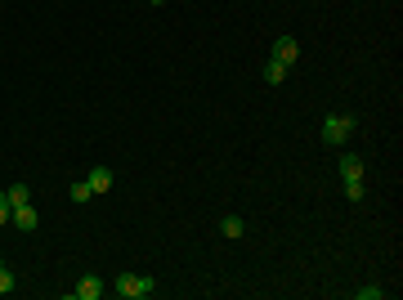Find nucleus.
<instances>
[{
    "instance_id": "423d86ee",
    "label": "nucleus",
    "mask_w": 403,
    "mask_h": 300,
    "mask_svg": "<svg viewBox=\"0 0 403 300\" xmlns=\"http://www.w3.org/2000/svg\"><path fill=\"white\" fill-rule=\"evenodd\" d=\"M9 220H14V229H23V233H36V220H41V215H36V207L27 202V207H14V215H9Z\"/></svg>"
},
{
    "instance_id": "20e7f679",
    "label": "nucleus",
    "mask_w": 403,
    "mask_h": 300,
    "mask_svg": "<svg viewBox=\"0 0 403 300\" xmlns=\"http://www.w3.org/2000/svg\"><path fill=\"white\" fill-rule=\"evenodd\" d=\"M269 58H278L283 67H291V63L300 58V41H296V36H278V41H274V54H269Z\"/></svg>"
},
{
    "instance_id": "6e6552de",
    "label": "nucleus",
    "mask_w": 403,
    "mask_h": 300,
    "mask_svg": "<svg viewBox=\"0 0 403 300\" xmlns=\"http://www.w3.org/2000/svg\"><path fill=\"white\" fill-rule=\"evenodd\" d=\"M219 233H224V237H242V233H247V220H242V215H224V220H219Z\"/></svg>"
},
{
    "instance_id": "f8f14e48",
    "label": "nucleus",
    "mask_w": 403,
    "mask_h": 300,
    "mask_svg": "<svg viewBox=\"0 0 403 300\" xmlns=\"http://www.w3.org/2000/svg\"><path fill=\"white\" fill-rule=\"evenodd\" d=\"M5 292H14V269L0 260V296H5Z\"/></svg>"
},
{
    "instance_id": "4468645a",
    "label": "nucleus",
    "mask_w": 403,
    "mask_h": 300,
    "mask_svg": "<svg viewBox=\"0 0 403 300\" xmlns=\"http://www.w3.org/2000/svg\"><path fill=\"white\" fill-rule=\"evenodd\" d=\"M9 215H14V207H9V193H5V188H0V224H5Z\"/></svg>"
},
{
    "instance_id": "f03ea898",
    "label": "nucleus",
    "mask_w": 403,
    "mask_h": 300,
    "mask_svg": "<svg viewBox=\"0 0 403 300\" xmlns=\"http://www.w3.org/2000/svg\"><path fill=\"white\" fill-rule=\"evenodd\" d=\"M340 175H345V197L359 202L363 197V162L354 152H340Z\"/></svg>"
},
{
    "instance_id": "9d476101",
    "label": "nucleus",
    "mask_w": 403,
    "mask_h": 300,
    "mask_svg": "<svg viewBox=\"0 0 403 300\" xmlns=\"http://www.w3.org/2000/svg\"><path fill=\"white\" fill-rule=\"evenodd\" d=\"M283 77H287V67L278 63V58H269V63H264V81H269V86H283Z\"/></svg>"
},
{
    "instance_id": "ddd939ff",
    "label": "nucleus",
    "mask_w": 403,
    "mask_h": 300,
    "mask_svg": "<svg viewBox=\"0 0 403 300\" xmlns=\"http://www.w3.org/2000/svg\"><path fill=\"white\" fill-rule=\"evenodd\" d=\"M354 296H359V300H381L385 292H381V287H359V292H354Z\"/></svg>"
},
{
    "instance_id": "9b49d317",
    "label": "nucleus",
    "mask_w": 403,
    "mask_h": 300,
    "mask_svg": "<svg viewBox=\"0 0 403 300\" xmlns=\"http://www.w3.org/2000/svg\"><path fill=\"white\" fill-rule=\"evenodd\" d=\"M94 197V188L85 184V179H77V184H72V202H90Z\"/></svg>"
},
{
    "instance_id": "7ed1b4c3",
    "label": "nucleus",
    "mask_w": 403,
    "mask_h": 300,
    "mask_svg": "<svg viewBox=\"0 0 403 300\" xmlns=\"http://www.w3.org/2000/svg\"><path fill=\"white\" fill-rule=\"evenodd\" d=\"M350 135H354V117H345V112H332V117H323V143H350Z\"/></svg>"
},
{
    "instance_id": "f257e3e1",
    "label": "nucleus",
    "mask_w": 403,
    "mask_h": 300,
    "mask_svg": "<svg viewBox=\"0 0 403 300\" xmlns=\"http://www.w3.org/2000/svg\"><path fill=\"white\" fill-rule=\"evenodd\" d=\"M113 292L117 296H126V300H143V296H153L157 292V282L148 278V273H117V282H113Z\"/></svg>"
},
{
    "instance_id": "39448f33",
    "label": "nucleus",
    "mask_w": 403,
    "mask_h": 300,
    "mask_svg": "<svg viewBox=\"0 0 403 300\" xmlns=\"http://www.w3.org/2000/svg\"><path fill=\"white\" fill-rule=\"evenodd\" d=\"M72 292H77V300H99V296L108 292V282L99 278V273H85V278L72 287Z\"/></svg>"
},
{
    "instance_id": "1a4fd4ad",
    "label": "nucleus",
    "mask_w": 403,
    "mask_h": 300,
    "mask_svg": "<svg viewBox=\"0 0 403 300\" xmlns=\"http://www.w3.org/2000/svg\"><path fill=\"white\" fill-rule=\"evenodd\" d=\"M5 193H9V207H27V202H32V188L27 184H9Z\"/></svg>"
},
{
    "instance_id": "0eeeda50",
    "label": "nucleus",
    "mask_w": 403,
    "mask_h": 300,
    "mask_svg": "<svg viewBox=\"0 0 403 300\" xmlns=\"http://www.w3.org/2000/svg\"><path fill=\"white\" fill-rule=\"evenodd\" d=\"M85 184H90L94 193H108V188H113V171H108V166H94V171L85 175Z\"/></svg>"
},
{
    "instance_id": "2eb2a0df",
    "label": "nucleus",
    "mask_w": 403,
    "mask_h": 300,
    "mask_svg": "<svg viewBox=\"0 0 403 300\" xmlns=\"http://www.w3.org/2000/svg\"><path fill=\"white\" fill-rule=\"evenodd\" d=\"M148 5H166V0H148Z\"/></svg>"
}]
</instances>
